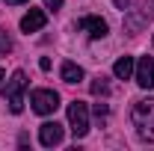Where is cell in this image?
Returning <instances> with one entry per match:
<instances>
[{
    "label": "cell",
    "instance_id": "1",
    "mask_svg": "<svg viewBox=\"0 0 154 151\" xmlns=\"http://www.w3.org/2000/svg\"><path fill=\"white\" fill-rule=\"evenodd\" d=\"M131 119H134L136 133H139L145 142H154V98L136 101L134 110H131Z\"/></svg>",
    "mask_w": 154,
    "mask_h": 151
},
{
    "label": "cell",
    "instance_id": "2",
    "mask_svg": "<svg viewBox=\"0 0 154 151\" xmlns=\"http://www.w3.org/2000/svg\"><path fill=\"white\" fill-rule=\"evenodd\" d=\"M24 89H27V74H24V71H15V74L6 80V89H3V95H6L9 113L18 116L21 110H24Z\"/></svg>",
    "mask_w": 154,
    "mask_h": 151
},
{
    "label": "cell",
    "instance_id": "3",
    "mask_svg": "<svg viewBox=\"0 0 154 151\" xmlns=\"http://www.w3.org/2000/svg\"><path fill=\"white\" fill-rule=\"evenodd\" d=\"M68 125H71L74 139H83L86 136V131H89V107L83 101H71L68 104Z\"/></svg>",
    "mask_w": 154,
    "mask_h": 151
},
{
    "label": "cell",
    "instance_id": "4",
    "mask_svg": "<svg viewBox=\"0 0 154 151\" xmlns=\"http://www.w3.org/2000/svg\"><path fill=\"white\" fill-rule=\"evenodd\" d=\"M30 104H33V110L38 116H51L59 107V95L54 89H33L30 92Z\"/></svg>",
    "mask_w": 154,
    "mask_h": 151
},
{
    "label": "cell",
    "instance_id": "5",
    "mask_svg": "<svg viewBox=\"0 0 154 151\" xmlns=\"http://www.w3.org/2000/svg\"><path fill=\"white\" fill-rule=\"evenodd\" d=\"M77 30H83V33H89V39H104L107 36V21L98 18V15H86V18L77 21Z\"/></svg>",
    "mask_w": 154,
    "mask_h": 151
},
{
    "label": "cell",
    "instance_id": "6",
    "mask_svg": "<svg viewBox=\"0 0 154 151\" xmlns=\"http://www.w3.org/2000/svg\"><path fill=\"white\" fill-rule=\"evenodd\" d=\"M134 77L142 89H154V59L151 57H142L134 68Z\"/></svg>",
    "mask_w": 154,
    "mask_h": 151
},
{
    "label": "cell",
    "instance_id": "7",
    "mask_svg": "<svg viewBox=\"0 0 154 151\" xmlns=\"http://www.w3.org/2000/svg\"><path fill=\"white\" fill-rule=\"evenodd\" d=\"M38 142H42L45 148L59 145V142H62V125H57V122H45V125L38 128Z\"/></svg>",
    "mask_w": 154,
    "mask_h": 151
},
{
    "label": "cell",
    "instance_id": "8",
    "mask_svg": "<svg viewBox=\"0 0 154 151\" xmlns=\"http://www.w3.org/2000/svg\"><path fill=\"white\" fill-rule=\"evenodd\" d=\"M45 24H48V15H45L42 9H30V12L21 18V30H24V33H36Z\"/></svg>",
    "mask_w": 154,
    "mask_h": 151
},
{
    "label": "cell",
    "instance_id": "9",
    "mask_svg": "<svg viewBox=\"0 0 154 151\" xmlns=\"http://www.w3.org/2000/svg\"><path fill=\"white\" fill-rule=\"evenodd\" d=\"M134 68H136L134 57H119V59H116V65H113V74L119 77V80H128V77L134 74Z\"/></svg>",
    "mask_w": 154,
    "mask_h": 151
},
{
    "label": "cell",
    "instance_id": "10",
    "mask_svg": "<svg viewBox=\"0 0 154 151\" xmlns=\"http://www.w3.org/2000/svg\"><path fill=\"white\" fill-rule=\"evenodd\" d=\"M59 74H62L65 83H80V80H83V68H80L77 62H62V71H59Z\"/></svg>",
    "mask_w": 154,
    "mask_h": 151
},
{
    "label": "cell",
    "instance_id": "11",
    "mask_svg": "<svg viewBox=\"0 0 154 151\" xmlns=\"http://www.w3.org/2000/svg\"><path fill=\"white\" fill-rule=\"evenodd\" d=\"M92 95H110V83H107V77H95V80H92Z\"/></svg>",
    "mask_w": 154,
    "mask_h": 151
},
{
    "label": "cell",
    "instance_id": "12",
    "mask_svg": "<svg viewBox=\"0 0 154 151\" xmlns=\"http://www.w3.org/2000/svg\"><path fill=\"white\" fill-rule=\"evenodd\" d=\"M12 51V39L6 36V30H0V57H6Z\"/></svg>",
    "mask_w": 154,
    "mask_h": 151
},
{
    "label": "cell",
    "instance_id": "13",
    "mask_svg": "<svg viewBox=\"0 0 154 151\" xmlns=\"http://www.w3.org/2000/svg\"><path fill=\"white\" fill-rule=\"evenodd\" d=\"M95 116L104 119V116H107V104H95Z\"/></svg>",
    "mask_w": 154,
    "mask_h": 151
},
{
    "label": "cell",
    "instance_id": "14",
    "mask_svg": "<svg viewBox=\"0 0 154 151\" xmlns=\"http://www.w3.org/2000/svg\"><path fill=\"white\" fill-rule=\"evenodd\" d=\"M38 68H42V71H51V59H48V57H42V62H38Z\"/></svg>",
    "mask_w": 154,
    "mask_h": 151
},
{
    "label": "cell",
    "instance_id": "15",
    "mask_svg": "<svg viewBox=\"0 0 154 151\" xmlns=\"http://www.w3.org/2000/svg\"><path fill=\"white\" fill-rule=\"evenodd\" d=\"M45 6H48V9H59V6H62V0H45Z\"/></svg>",
    "mask_w": 154,
    "mask_h": 151
},
{
    "label": "cell",
    "instance_id": "16",
    "mask_svg": "<svg viewBox=\"0 0 154 151\" xmlns=\"http://www.w3.org/2000/svg\"><path fill=\"white\" fill-rule=\"evenodd\" d=\"M9 6H18V3H27V0H6Z\"/></svg>",
    "mask_w": 154,
    "mask_h": 151
},
{
    "label": "cell",
    "instance_id": "17",
    "mask_svg": "<svg viewBox=\"0 0 154 151\" xmlns=\"http://www.w3.org/2000/svg\"><path fill=\"white\" fill-rule=\"evenodd\" d=\"M0 80H3V68H0Z\"/></svg>",
    "mask_w": 154,
    "mask_h": 151
}]
</instances>
